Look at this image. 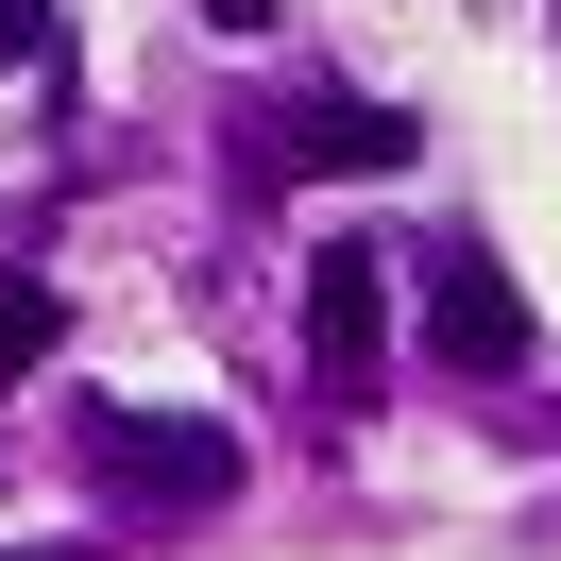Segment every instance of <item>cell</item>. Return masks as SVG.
<instances>
[{
  "label": "cell",
  "mask_w": 561,
  "mask_h": 561,
  "mask_svg": "<svg viewBox=\"0 0 561 561\" xmlns=\"http://www.w3.org/2000/svg\"><path fill=\"white\" fill-rule=\"evenodd\" d=\"M375 341H391V255L375 239H323L307 255V375H323V409L375 391Z\"/></svg>",
  "instance_id": "cell-1"
},
{
  "label": "cell",
  "mask_w": 561,
  "mask_h": 561,
  "mask_svg": "<svg viewBox=\"0 0 561 561\" xmlns=\"http://www.w3.org/2000/svg\"><path fill=\"white\" fill-rule=\"evenodd\" d=\"M425 357H443V375H511V357H527V289L493 273L477 239L425 255Z\"/></svg>",
  "instance_id": "cell-2"
},
{
  "label": "cell",
  "mask_w": 561,
  "mask_h": 561,
  "mask_svg": "<svg viewBox=\"0 0 561 561\" xmlns=\"http://www.w3.org/2000/svg\"><path fill=\"white\" fill-rule=\"evenodd\" d=\"M85 459H103L119 493H171V511L239 493V443H205V425H137V409H103V425H85Z\"/></svg>",
  "instance_id": "cell-3"
},
{
  "label": "cell",
  "mask_w": 561,
  "mask_h": 561,
  "mask_svg": "<svg viewBox=\"0 0 561 561\" xmlns=\"http://www.w3.org/2000/svg\"><path fill=\"white\" fill-rule=\"evenodd\" d=\"M273 153H289V171H409L425 119H391V103H289V119H273Z\"/></svg>",
  "instance_id": "cell-4"
},
{
  "label": "cell",
  "mask_w": 561,
  "mask_h": 561,
  "mask_svg": "<svg viewBox=\"0 0 561 561\" xmlns=\"http://www.w3.org/2000/svg\"><path fill=\"white\" fill-rule=\"evenodd\" d=\"M51 341H69V289H35V273H18V289H0V375H35Z\"/></svg>",
  "instance_id": "cell-5"
},
{
  "label": "cell",
  "mask_w": 561,
  "mask_h": 561,
  "mask_svg": "<svg viewBox=\"0 0 561 561\" xmlns=\"http://www.w3.org/2000/svg\"><path fill=\"white\" fill-rule=\"evenodd\" d=\"M51 51H69V18L51 0H0V69H51Z\"/></svg>",
  "instance_id": "cell-6"
}]
</instances>
